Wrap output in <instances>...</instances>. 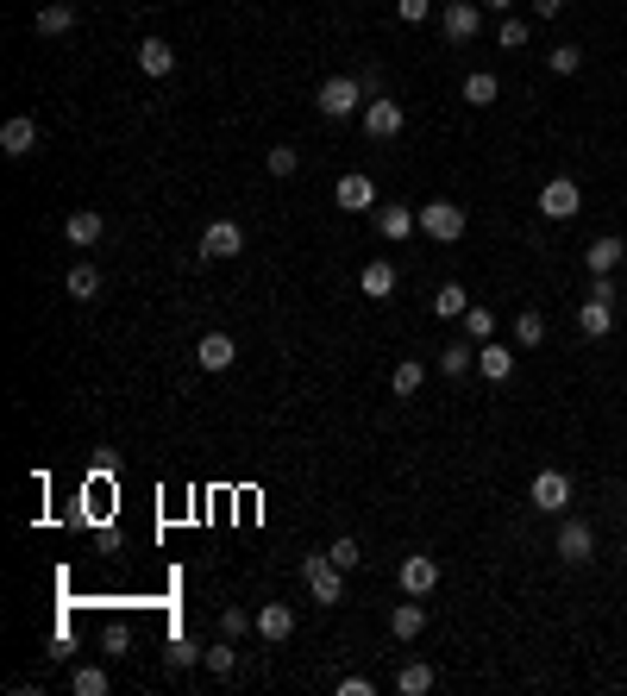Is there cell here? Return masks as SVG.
Segmentation results:
<instances>
[{"mask_svg": "<svg viewBox=\"0 0 627 696\" xmlns=\"http://www.w3.org/2000/svg\"><path fill=\"white\" fill-rule=\"evenodd\" d=\"M396 690H402V696H427V690H433V665H402Z\"/></svg>", "mask_w": 627, "mask_h": 696, "instance_id": "34", "label": "cell"}, {"mask_svg": "<svg viewBox=\"0 0 627 696\" xmlns=\"http://www.w3.org/2000/svg\"><path fill=\"white\" fill-rule=\"evenodd\" d=\"M546 63H552V76H577V69H584V51H577V44H552Z\"/></svg>", "mask_w": 627, "mask_h": 696, "instance_id": "33", "label": "cell"}, {"mask_svg": "<svg viewBox=\"0 0 627 696\" xmlns=\"http://www.w3.org/2000/svg\"><path fill=\"white\" fill-rule=\"evenodd\" d=\"M439 370H446V377H464V370H477V345H439Z\"/></svg>", "mask_w": 627, "mask_h": 696, "instance_id": "29", "label": "cell"}, {"mask_svg": "<svg viewBox=\"0 0 627 696\" xmlns=\"http://www.w3.org/2000/svg\"><path fill=\"white\" fill-rule=\"evenodd\" d=\"M101 232H107V220L95 214V207H76V214L63 220V239L76 245V251H88V245H101Z\"/></svg>", "mask_w": 627, "mask_h": 696, "instance_id": "11", "label": "cell"}, {"mask_svg": "<svg viewBox=\"0 0 627 696\" xmlns=\"http://www.w3.org/2000/svg\"><path fill=\"white\" fill-rule=\"evenodd\" d=\"M396 13L408 19V26H421V19L433 13V0H396Z\"/></svg>", "mask_w": 627, "mask_h": 696, "instance_id": "41", "label": "cell"}, {"mask_svg": "<svg viewBox=\"0 0 627 696\" xmlns=\"http://www.w3.org/2000/svg\"><path fill=\"white\" fill-rule=\"evenodd\" d=\"M609 327H615L609 301H584V308H577V333H584V339H609Z\"/></svg>", "mask_w": 627, "mask_h": 696, "instance_id": "21", "label": "cell"}, {"mask_svg": "<svg viewBox=\"0 0 627 696\" xmlns=\"http://www.w3.org/2000/svg\"><path fill=\"white\" fill-rule=\"evenodd\" d=\"M69 690H76V696H107L113 684H107V671H101V665H82L76 678H69Z\"/></svg>", "mask_w": 627, "mask_h": 696, "instance_id": "32", "label": "cell"}, {"mask_svg": "<svg viewBox=\"0 0 627 696\" xmlns=\"http://www.w3.org/2000/svg\"><path fill=\"white\" fill-rule=\"evenodd\" d=\"M477 370H483L490 383H508V377H515V352H508V345H496V339H483V345H477Z\"/></svg>", "mask_w": 627, "mask_h": 696, "instance_id": "16", "label": "cell"}, {"mask_svg": "<svg viewBox=\"0 0 627 696\" xmlns=\"http://www.w3.org/2000/svg\"><path fill=\"white\" fill-rule=\"evenodd\" d=\"M164 659H170V671H182V665H195L201 653H195V640H170V653H164Z\"/></svg>", "mask_w": 627, "mask_h": 696, "instance_id": "39", "label": "cell"}, {"mask_svg": "<svg viewBox=\"0 0 627 696\" xmlns=\"http://www.w3.org/2000/svg\"><path fill=\"white\" fill-rule=\"evenodd\" d=\"M621 258H627V245L615 239V232H602V239L584 251V264H590V276H615L621 270Z\"/></svg>", "mask_w": 627, "mask_h": 696, "instance_id": "15", "label": "cell"}, {"mask_svg": "<svg viewBox=\"0 0 627 696\" xmlns=\"http://www.w3.org/2000/svg\"><path fill=\"white\" fill-rule=\"evenodd\" d=\"M402 126H408V113H402V101H389V95H377V101H364V132H370V138H402Z\"/></svg>", "mask_w": 627, "mask_h": 696, "instance_id": "9", "label": "cell"}, {"mask_svg": "<svg viewBox=\"0 0 627 696\" xmlns=\"http://www.w3.org/2000/svg\"><path fill=\"white\" fill-rule=\"evenodd\" d=\"M427 628V609L421 602H396V609H389V640H414Z\"/></svg>", "mask_w": 627, "mask_h": 696, "instance_id": "22", "label": "cell"}, {"mask_svg": "<svg viewBox=\"0 0 627 696\" xmlns=\"http://www.w3.org/2000/svg\"><path fill=\"white\" fill-rule=\"evenodd\" d=\"M577 207H584V189H577L571 176H552L546 189H540V214H546V220H571Z\"/></svg>", "mask_w": 627, "mask_h": 696, "instance_id": "8", "label": "cell"}, {"mask_svg": "<svg viewBox=\"0 0 627 696\" xmlns=\"http://www.w3.org/2000/svg\"><path fill=\"white\" fill-rule=\"evenodd\" d=\"M69 26H76V7H69V0H51V7H38V38H63Z\"/></svg>", "mask_w": 627, "mask_h": 696, "instance_id": "24", "label": "cell"}, {"mask_svg": "<svg viewBox=\"0 0 627 696\" xmlns=\"http://www.w3.org/2000/svg\"><path fill=\"white\" fill-rule=\"evenodd\" d=\"M251 628H258V615H245V609H220V634H226V640H245Z\"/></svg>", "mask_w": 627, "mask_h": 696, "instance_id": "35", "label": "cell"}, {"mask_svg": "<svg viewBox=\"0 0 627 696\" xmlns=\"http://www.w3.org/2000/svg\"><path fill=\"white\" fill-rule=\"evenodd\" d=\"M496 95H502V82L490 76V69H471V76H464V101L471 107H496Z\"/></svg>", "mask_w": 627, "mask_h": 696, "instance_id": "25", "label": "cell"}, {"mask_svg": "<svg viewBox=\"0 0 627 696\" xmlns=\"http://www.w3.org/2000/svg\"><path fill=\"white\" fill-rule=\"evenodd\" d=\"M464 333H471V345H483V339H496V308H464Z\"/></svg>", "mask_w": 627, "mask_h": 696, "instance_id": "30", "label": "cell"}, {"mask_svg": "<svg viewBox=\"0 0 627 696\" xmlns=\"http://www.w3.org/2000/svg\"><path fill=\"white\" fill-rule=\"evenodd\" d=\"M63 289H69V301H95V295H101V270H95V264H69Z\"/></svg>", "mask_w": 627, "mask_h": 696, "instance_id": "23", "label": "cell"}, {"mask_svg": "<svg viewBox=\"0 0 627 696\" xmlns=\"http://www.w3.org/2000/svg\"><path fill=\"white\" fill-rule=\"evenodd\" d=\"M339 696H377V684L370 678H339Z\"/></svg>", "mask_w": 627, "mask_h": 696, "instance_id": "42", "label": "cell"}, {"mask_svg": "<svg viewBox=\"0 0 627 696\" xmlns=\"http://www.w3.org/2000/svg\"><path fill=\"white\" fill-rule=\"evenodd\" d=\"M464 308H471L464 283H439V295H433V314H439V320H464Z\"/></svg>", "mask_w": 627, "mask_h": 696, "instance_id": "28", "label": "cell"}, {"mask_svg": "<svg viewBox=\"0 0 627 696\" xmlns=\"http://www.w3.org/2000/svg\"><path fill=\"white\" fill-rule=\"evenodd\" d=\"M483 7H490V13H508V7H515V0H483Z\"/></svg>", "mask_w": 627, "mask_h": 696, "instance_id": "45", "label": "cell"}, {"mask_svg": "<svg viewBox=\"0 0 627 696\" xmlns=\"http://www.w3.org/2000/svg\"><path fill=\"white\" fill-rule=\"evenodd\" d=\"M621 552H627V540H621Z\"/></svg>", "mask_w": 627, "mask_h": 696, "instance_id": "46", "label": "cell"}, {"mask_svg": "<svg viewBox=\"0 0 627 696\" xmlns=\"http://www.w3.org/2000/svg\"><path fill=\"white\" fill-rule=\"evenodd\" d=\"M0 151H7V157H32L38 151V120H26V113L7 120V126H0Z\"/></svg>", "mask_w": 627, "mask_h": 696, "instance_id": "14", "label": "cell"}, {"mask_svg": "<svg viewBox=\"0 0 627 696\" xmlns=\"http://www.w3.org/2000/svg\"><path fill=\"white\" fill-rule=\"evenodd\" d=\"M364 82L358 76H327L320 82V95H314V107L327 113V120H352V113H364Z\"/></svg>", "mask_w": 627, "mask_h": 696, "instance_id": "2", "label": "cell"}, {"mask_svg": "<svg viewBox=\"0 0 627 696\" xmlns=\"http://www.w3.org/2000/svg\"><path fill=\"white\" fill-rule=\"evenodd\" d=\"M421 383H427V364L421 358H402L396 370H389V389H396V396H421Z\"/></svg>", "mask_w": 627, "mask_h": 696, "instance_id": "26", "label": "cell"}, {"mask_svg": "<svg viewBox=\"0 0 627 696\" xmlns=\"http://www.w3.org/2000/svg\"><path fill=\"white\" fill-rule=\"evenodd\" d=\"M101 646H107V653H126L132 634H126V628H107V640H101Z\"/></svg>", "mask_w": 627, "mask_h": 696, "instance_id": "43", "label": "cell"}, {"mask_svg": "<svg viewBox=\"0 0 627 696\" xmlns=\"http://www.w3.org/2000/svg\"><path fill=\"white\" fill-rule=\"evenodd\" d=\"M301 584H308V596L320 602V609H339L345 602V571L333 565V552H314V559L301 565Z\"/></svg>", "mask_w": 627, "mask_h": 696, "instance_id": "1", "label": "cell"}, {"mask_svg": "<svg viewBox=\"0 0 627 696\" xmlns=\"http://www.w3.org/2000/svg\"><path fill=\"white\" fill-rule=\"evenodd\" d=\"M195 358H201V370H226L232 358H239V345H232V333H207L195 345Z\"/></svg>", "mask_w": 627, "mask_h": 696, "instance_id": "19", "label": "cell"}, {"mask_svg": "<svg viewBox=\"0 0 627 696\" xmlns=\"http://www.w3.org/2000/svg\"><path fill=\"white\" fill-rule=\"evenodd\" d=\"M239 251H245V226L239 220H214V226H207L201 232V258H239Z\"/></svg>", "mask_w": 627, "mask_h": 696, "instance_id": "10", "label": "cell"}, {"mask_svg": "<svg viewBox=\"0 0 627 696\" xmlns=\"http://www.w3.org/2000/svg\"><path fill=\"white\" fill-rule=\"evenodd\" d=\"M527 502L540 508V515H565V508H571V477L565 471H533Z\"/></svg>", "mask_w": 627, "mask_h": 696, "instance_id": "4", "label": "cell"}, {"mask_svg": "<svg viewBox=\"0 0 627 696\" xmlns=\"http://www.w3.org/2000/svg\"><path fill=\"white\" fill-rule=\"evenodd\" d=\"M327 552H333V565H339V571H358V559H364V552H358V540H333Z\"/></svg>", "mask_w": 627, "mask_h": 696, "instance_id": "38", "label": "cell"}, {"mask_svg": "<svg viewBox=\"0 0 627 696\" xmlns=\"http://www.w3.org/2000/svg\"><path fill=\"white\" fill-rule=\"evenodd\" d=\"M439 32H446L452 44H471L483 32V7H477V0H452V7L439 13Z\"/></svg>", "mask_w": 627, "mask_h": 696, "instance_id": "7", "label": "cell"}, {"mask_svg": "<svg viewBox=\"0 0 627 696\" xmlns=\"http://www.w3.org/2000/svg\"><path fill=\"white\" fill-rule=\"evenodd\" d=\"M414 226H421V214H414V207H402V201H389V207H377V232H383V239L389 245H402L408 239V232Z\"/></svg>", "mask_w": 627, "mask_h": 696, "instance_id": "13", "label": "cell"}, {"mask_svg": "<svg viewBox=\"0 0 627 696\" xmlns=\"http://www.w3.org/2000/svg\"><path fill=\"white\" fill-rule=\"evenodd\" d=\"M546 339V314L540 308H521L515 314V345H540Z\"/></svg>", "mask_w": 627, "mask_h": 696, "instance_id": "31", "label": "cell"}, {"mask_svg": "<svg viewBox=\"0 0 627 696\" xmlns=\"http://www.w3.org/2000/svg\"><path fill=\"white\" fill-rule=\"evenodd\" d=\"M565 13V0H533V19H559Z\"/></svg>", "mask_w": 627, "mask_h": 696, "instance_id": "44", "label": "cell"}, {"mask_svg": "<svg viewBox=\"0 0 627 696\" xmlns=\"http://www.w3.org/2000/svg\"><path fill=\"white\" fill-rule=\"evenodd\" d=\"M138 69H145V76H170L176 69V51L164 38H138Z\"/></svg>", "mask_w": 627, "mask_h": 696, "instance_id": "20", "label": "cell"}, {"mask_svg": "<svg viewBox=\"0 0 627 696\" xmlns=\"http://www.w3.org/2000/svg\"><path fill=\"white\" fill-rule=\"evenodd\" d=\"M590 301H609V308H615V301H621V289H615V276H590Z\"/></svg>", "mask_w": 627, "mask_h": 696, "instance_id": "40", "label": "cell"}, {"mask_svg": "<svg viewBox=\"0 0 627 696\" xmlns=\"http://www.w3.org/2000/svg\"><path fill=\"white\" fill-rule=\"evenodd\" d=\"M333 201H339V214H377V182H370L364 170H352V176H339Z\"/></svg>", "mask_w": 627, "mask_h": 696, "instance_id": "6", "label": "cell"}, {"mask_svg": "<svg viewBox=\"0 0 627 696\" xmlns=\"http://www.w3.org/2000/svg\"><path fill=\"white\" fill-rule=\"evenodd\" d=\"M258 634L264 640H289L295 634V609H289V602H264V609H258Z\"/></svg>", "mask_w": 627, "mask_h": 696, "instance_id": "18", "label": "cell"}, {"mask_svg": "<svg viewBox=\"0 0 627 696\" xmlns=\"http://www.w3.org/2000/svg\"><path fill=\"white\" fill-rule=\"evenodd\" d=\"M527 38H533V32H527V19H502V32H496V44H502V51H521Z\"/></svg>", "mask_w": 627, "mask_h": 696, "instance_id": "37", "label": "cell"}, {"mask_svg": "<svg viewBox=\"0 0 627 696\" xmlns=\"http://www.w3.org/2000/svg\"><path fill=\"white\" fill-rule=\"evenodd\" d=\"M201 665L214 671V678H232V671H239V640H226V634H220V646H207Z\"/></svg>", "mask_w": 627, "mask_h": 696, "instance_id": "27", "label": "cell"}, {"mask_svg": "<svg viewBox=\"0 0 627 696\" xmlns=\"http://www.w3.org/2000/svg\"><path fill=\"white\" fill-rule=\"evenodd\" d=\"M552 552H559L565 565H590V559H596V527L565 515V521H559V540H552Z\"/></svg>", "mask_w": 627, "mask_h": 696, "instance_id": "5", "label": "cell"}, {"mask_svg": "<svg viewBox=\"0 0 627 696\" xmlns=\"http://www.w3.org/2000/svg\"><path fill=\"white\" fill-rule=\"evenodd\" d=\"M264 164H270V176H295L301 151H295V145H270V157H264Z\"/></svg>", "mask_w": 627, "mask_h": 696, "instance_id": "36", "label": "cell"}, {"mask_svg": "<svg viewBox=\"0 0 627 696\" xmlns=\"http://www.w3.org/2000/svg\"><path fill=\"white\" fill-rule=\"evenodd\" d=\"M358 289H364L370 301H389V295H396V264H389V258H370L364 276H358Z\"/></svg>", "mask_w": 627, "mask_h": 696, "instance_id": "17", "label": "cell"}, {"mask_svg": "<svg viewBox=\"0 0 627 696\" xmlns=\"http://www.w3.org/2000/svg\"><path fill=\"white\" fill-rule=\"evenodd\" d=\"M402 590H408V596H433V590H439V559L414 552V559L402 565Z\"/></svg>", "mask_w": 627, "mask_h": 696, "instance_id": "12", "label": "cell"}, {"mask_svg": "<svg viewBox=\"0 0 627 696\" xmlns=\"http://www.w3.org/2000/svg\"><path fill=\"white\" fill-rule=\"evenodd\" d=\"M414 214H421V232H427L433 245H452V239H464V207H458V201H421Z\"/></svg>", "mask_w": 627, "mask_h": 696, "instance_id": "3", "label": "cell"}]
</instances>
